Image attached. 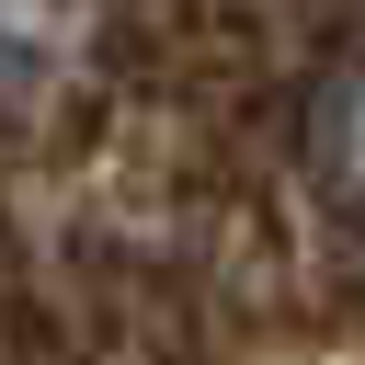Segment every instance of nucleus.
Masks as SVG:
<instances>
[{
	"label": "nucleus",
	"mask_w": 365,
	"mask_h": 365,
	"mask_svg": "<svg viewBox=\"0 0 365 365\" xmlns=\"http://www.w3.org/2000/svg\"><path fill=\"white\" fill-rule=\"evenodd\" d=\"M319 182L342 205H365V80H342L331 114H319Z\"/></svg>",
	"instance_id": "1"
}]
</instances>
